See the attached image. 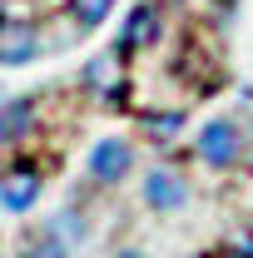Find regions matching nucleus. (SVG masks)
<instances>
[{
	"label": "nucleus",
	"instance_id": "nucleus-1",
	"mask_svg": "<svg viewBox=\"0 0 253 258\" xmlns=\"http://www.w3.org/2000/svg\"><path fill=\"white\" fill-rule=\"evenodd\" d=\"M243 154V139H238V124L233 119H209V124L199 129V159L214 164V169H228V164H238Z\"/></svg>",
	"mask_w": 253,
	"mask_h": 258
},
{
	"label": "nucleus",
	"instance_id": "nucleus-6",
	"mask_svg": "<svg viewBox=\"0 0 253 258\" xmlns=\"http://www.w3.org/2000/svg\"><path fill=\"white\" fill-rule=\"evenodd\" d=\"M35 30L25 25H0V64H30L35 60Z\"/></svg>",
	"mask_w": 253,
	"mask_h": 258
},
{
	"label": "nucleus",
	"instance_id": "nucleus-5",
	"mask_svg": "<svg viewBox=\"0 0 253 258\" xmlns=\"http://www.w3.org/2000/svg\"><path fill=\"white\" fill-rule=\"evenodd\" d=\"M35 199H40V179H35L30 169H20V174L0 179V209H10V214H30Z\"/></svg>",
	"mask_w": 253,
	"mask_h": 258
},
{
	"label": "nucleus",
	"instance_id": "nucleus-13",
	"mask_svg": "<svg viewBox=\"0 0 253 258\" xmlns=\"http://www.w3.org/2000/svg\"><path fill=\"white\" fill-rule=\"evenodd\" d=\"M159 5H184V0H159Z\"/></svg>",
	"mask_w": 253,
	"mask_h": 258
},
{
	"label": "nucleus",
	"instance_id": "nucleus-11",
	"mask_svg": "<svg viewBox=\"0 0 253 258\" xmlns=\"http://www.w3.org/2000/svg\"><path fill=\"white\" fill-rule=\"evenodd\" d=\"M174 129H179V114H159V124H154V134H159V139H169Z\"/></svg>",
	"mask_w": 253,
	"mask_h": 258
},
{
	"label": "nucleus",
	"instance_id": "nucleus-8",
	"mask_svg": "<svg viewBox=\"0 0 253 258\" xmlns=\"http://www.w3.org/2000/svg\"><path fill=\"white\" fill-rule=\"evenodd\" d=\"M30 119H35V104L30 99H15L5 114H0V144H10V139H20L25 129H30Z\"/></svg>",
	"mask_w": 253,
	"mask_h": 258
},
{
	"label": "nucleus",
	"instance_id": "nucleus-10",
	"mask_svg": "<svg viewBox=\"0 0 253 258\" xmlns=\"http://www.w3.org/2000/svg\"><path fill=\"white\" fill-rule=\"evenodd\" d=\"M50 228H55V233H70V243H75V238H85V219H80V214H70V209H65Z\"/></svg>",
	"mask_w": 253,
	"mask_h": 258
},
{
	"label": "nucleus",
	"instance_id": "nucleus-3",
	"mask_svg": "<svg viewBox=\"0 0 253 258\" xmlns=\"http://www.w3.org/2000/svg\"><path fill=\"white\" fill-rule=\"evenodd\" d=\"M129 164H134V144H129V139H99L95 149H90V179L119 184L129 174Z\"/></svg>",
	"mask_w": 253,
	"mask_h": 258
},
{
	"label": "nucleus",
	"instance_id": "nucleus-12",
	"mask_svg": "<svg viewBox=\"0 0 253 258\" xmlns=\"http://www.w3.org/2000/svg\"><path fill=\"white\" fill-rule=\"evenodd\" d=\"M114 258H144V253H139V248H124V253H114Z\"/></svg>",
	"mask_w": 253,
	"mask_h": 258
},
{
	"label": "nucleus",
	"instance_id": "nucleus-4",
	"mask_svg": "<svg viewBox=\"0 0 253 258\" xmlns=\"http://www.w3.org/2000/svg\"><path fill=\"white\" fill-rule=\"evenodd\" d=\"M159 30H164V15H159V0H144L124 15V30H119V50H144L154 45Z\"/></svg>",
	"mask_w": 253,
	"mask_h": 258
},
{
	"label": "nucleus",
	"instance_id": "nucleus-9",
	"mask_svg": "<svg viewBox=\"0 0 253 258\" xmlns=\"http://www.w3.org/2000/svg\"><path fill=\"white\" fill-rule=\"evenodd\" d=\"M25 258H70V248H65V238L50 228V233H40L35 243H25Z\"/></svg>",
	"mask_w": 253,
	"mask_h": 258
},
{
	"label": "nucleus",
	"instance_id": "nucleus-7",
	"mask_svg": "<svg viewBox=\"0 0 253 258\" xmlns=\"http://www.w3.org/2000/svg\"><path fill=\"white\" fill-rule=\"evenodd\" d=\"M114 5H119V0H70V15H75L80 30H99V25L109 20Z\"/></svg>",
	"mask_w": 253,
	"mask_h": 258
},
{
	"label": "nucleus",
	"instance_id": "nucleus-2",
	"mask_svg": "<svg viewBox=\"0 0 253 258\" xmlns=\"http://www.w3.org/2000/svg\"><path fill=\"white\" fill-rule=\"evenodd\" d=\"M144 204H149L154 214H174V209H184V204H189V184H184L174 169L154 164V169L144 174Z\"/></svg>",
	"mask_w": 253,
	"mask_h": 258
}]
</instances>
